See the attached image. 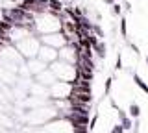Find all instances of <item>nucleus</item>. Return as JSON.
I'll return each instance as SVG.
<instances>
[{
  "instance_id": "1",
  "label": "nucleus",
  "mask_w": 148,
  "mask_h": 133,
  "mask_svg": "<svg viewBox=\"0 0 148 133\" xmlns=\"http://www.w3.org/2000/svg\"><path fill=\"white\" fill-rule=\"evenodd\" d=\"M69 120L72 122V128L76 130V128H82V126H85V124H89V117H83V115H71L69 117Z\"/></svg>"
},
{
  "instance_id": "2",
  "label": "nucleus",
  "mask_w": 148,
  "mask_h": 133,
  "mask_svg": "<svg viewBox=\"0 0 148 133\" xmlns=\"http://www.w3.org/2000/svg\"><path fill=\"white\" fill-rule=\"evenodd\" d=\"M117 113H119V120H120V124L124 126V130H132V128H133V120H132V117H128V115L124 113L122 109H117Z\"/></svg>"
},
{
  "instance_id": "3",
  "label": "nucleus",
  "mask_w": 148,
  "mask_h": 133,
  "mask_svg": "<svg viewBox=\"0 0 148 133\" xmlns=\"http://www.w3.org/2000/svg\"><path fill=\"white\" fill-rule=\"evenodd\" d=\"M72 113L76 115H83V117H89V107L85 104H72Z\"/></svg>"
},
{
  "instance_id": "4",
  "label": "nucleus",
  "mask_w": 148,
  "mask_h": 133,
  "mask_svg": "<svg viewBox=\"0 0 148 133\" xmlns=\"http://www.w3.org/2000/svg\"><path fill=\"white\" fill-rule=\"evenodd\" d=\"M132 76H133V81H135V85L143 91V93H146V94H148V85L145 83V81H143V78L139 76L137 72H132Z\"/></svg>"
},
{
  "instance_id": "5",
  "label": "nucleus",
  "mask_w": 148,
  "mask_h": 133,
  "mask_svg": "<svg viewBox=\"0 0 148 133\" xmlns=\"http://www.w3.org/2000/svg\"><path fill=\"white\" fill-rule=\"evenodd\" d=\"M95 52L96 56H98L100 59H106V56H108V48H106V43H98L95 46Z\"/></svg>"
},
{
  "instance_id": "6",
  "label": "nucleus",
  "mask_w": 148,
  "mask_h": 133,
  "mask_svg": "<svg viewBox=\"0 0 148 133\" xmlns=\"http://www.w3.org/2000/svg\"><path fill=\"white\" fill-rule=\"evenodd\" d=\"M128 111H130V117H132V118H139V115H141V107H139L135 102H132L130 107H128Z\"/></svg>"
},
{
  "instance_id": "7",
  "label": "nucleus",
  "mask_w": 148,
  "mask_h": 133,
  "mask_svg": "<svg viewBox=\"0 0 148 133\" xmlns=\"http://www.w3.org/2000/svg\"><path fill=\"white\" fill-rule=\"evenodd\" d=\"M126 17H120V33H122V37L126 39L128 37V24H126Z\"/></svg>"
},
{
  "instance_id": "8",
  "label": "nucleus",
  "mask_w": 148,
  "mask_h": 133,
  "mask_svg": "<svg viewBox=\"0 0 148 133\" xmlns=\"http://www.w3.org/2000/svg\"><path fill=\"white\" fill-rule=\"evenodd\" d=\"M111 13H113V15H117V17H122V6H120L119 2H115L113 6H111Z\"/></svg>"
},
{
  "instance_id": "9",
  "label": "nucleus",
  "mask_w": 148,
  "mask_h": 133,
  "mask_svg": "<svg viewBox=\"0 0 148 133\" xmlns=\"http://www.w3.org/2000/svg\"><path fill=\"white\" fill-rule=\"evenodd\" d=\"M122 68V56H120V52L117 54V59H115V70H120Z\"/></svg>"
},
{
  "instance_id": "10",
  "label": "nucleus",
  "mask_w": 148,
  "mask_h": 133,
  "mask_svg": "<svg viewBox=\"0 0 148 133\" xmlns=\"http://www.w3.org/2000/svg\"><path fill=\"white\" fill-rule=\"evenodd\" d=\"M92 33H96L98 37H104V31H102V28H100L98 24H95V26H92Z\"/></svg>"
},
{
  "instance_id": "11",
  "label": "nucleus",
  "mask_w": 148,
  "mask_h": 133,
  "mask_svg": "<svg viewBox=\"0 0 148 133\" xmlns=\"http://www.w3.org/2000/svg\"><path fill=\"white\" fill-rule=\"evenodd\" d=\"M111 133H124V126H122V124H117V126H113Z\"/></svg>"
},
{
  "instance_id": "12",
  "label": "nucleus",
  "mask_w": 148,
  "mask_h": 133,
  "mask_svg": "<svg viewBox=\"0 0 148 133\" xmlns=\"http://www.w3.org/2000/svg\"><path fill=\"white\" fill-rule=\"evenodd\" d=\"M96 122H98V113L95 115V117L91 118V122H89V130H95V126H96Z\"/></svg>"
},
{
  "instance_id": "13",
  "label": "nucleus",
  "mask_w": 148,
  "mask_h": 133,
  "mask_svg": "<svg viewBox=\"0 0 148 133\" xmlns=\"http://www.w3.org/2000/svg\"><path fill=\"white\" fill-rule=\"evenodd\" d=\"M111 85H113V78H108V80H106V94H109Z\"/></svg>"
},
{
  "instance_id": "14",
  "label": "nucleus",
  "mask_w": 148,
  "mask_h": 133,
  "mask_svg": "<svg viewBox=\"0 0 148 133\" xmlns=\"http://www.w3.org/2000/svg\"><path fill=\"white\" fill-rule=\"evenodd\" d=\"M130 48H132V52H133V54H135V56H139V54H141V52H139V46H137V44H133V43H130Z\"/></svg>"
},
{
  "instance_id": "15",
  "label": "nucleus",
  "mask_w": 148,
  "mask_h": 133,
  "mask_svg": "<svg viewBox=\"0 0 148 133\" xmlns=\"http://www.w3.org/2000/svg\"><path fill=\"white\" fill-rule=\"evenodd\" d=\"M74 133H89V130H87L85 126H82V128H76V130H74Z\"/></svg>"
},
{
  "instance_id": "16",
  "label": "nucleus",
  "mask_w": 148,
  "mask_h": 133,
  "mask_svg": "<svg viewBox=\"0 0 148 133\" xmlns=\"http://www.w3.org/2000/svg\"><path fill=\"white\" fill-rule=\"evenodd\" d=\"M124 8H126V11H132V4H130L128 0H124Z\"/></svg>"
},
{
  "instance_id": "17",
  "label": "nucleus",
  "mask_w": 148,
  "mask_h": 133,
  "mask_svg": "<svg viewBox=\"0 0 148 133\" xmlns=\"http://www.w3.org/2000/svg\"><path fill=\"white\" fill-rule=\"evenodd\" d=\"M39 4H45V6H48V0H37Z\"/></svg>"
},
{
  "instance_id": "18",
  "label": "nucleus",
  "mask_w": 148,
  "mask_h": 133,
  "mask_svg": "<svg viewBox=\"0 0 148 133\" xmlns=\"http://www.w3.org/2000/svg\"><path fill=\"white\" fill-rule=\"evenodd\" d=\"M145 61H146V65H148V56H146V57H145Z\"/></svg>"
}]
</instances>
